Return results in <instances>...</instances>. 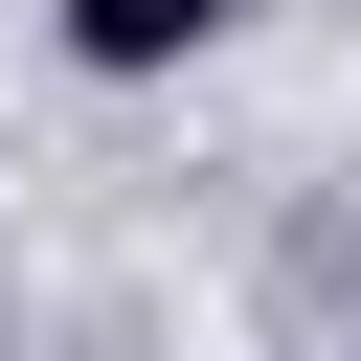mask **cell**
I'll use <instances>...</instances> for the list:
<instances>
[{
  "mask_svg": "<svg viewBox=\"0 0 361 361\" xmlns=\"http://www.w3.org/2000/svg\"><path fill=\"white\" fill-rule=\"evenodd\" d=\"M203 45H226V0H68V68H113V90L135 68H203Z\"/></svg>",
  "mask_w": 361,
  "mask_h": 361,
  "instance_id": "1",
  "label": "cell"
}]
</instances>
